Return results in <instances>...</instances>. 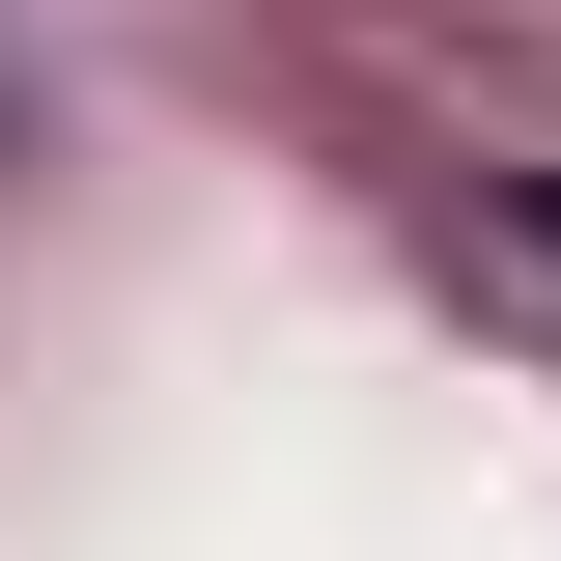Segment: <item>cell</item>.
<instances>
[{"instance_id":"cell-1","label":"cell","mask_w":561,"mask_h":561,"mask_svg":"<svg viewBox=\"0 0 561 561\" xmlns=\"http://www.w3.org/2000/svg\"><path fill=\"white\" fill-rule=\"evenodd\" d=\"M505 225H534V280H561V197H505Z\"/></svg>"}]
</instances>
